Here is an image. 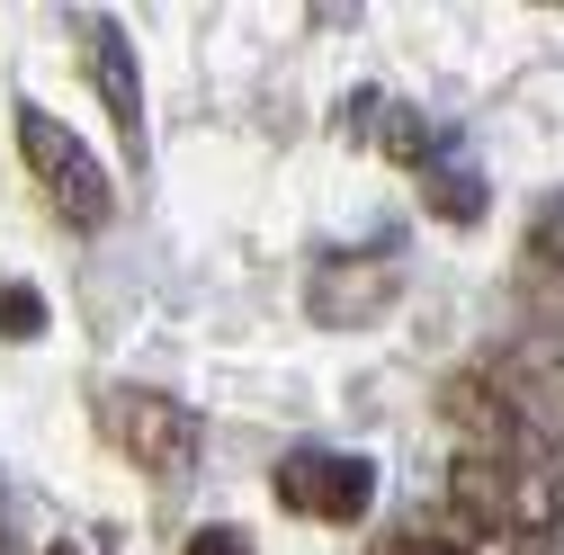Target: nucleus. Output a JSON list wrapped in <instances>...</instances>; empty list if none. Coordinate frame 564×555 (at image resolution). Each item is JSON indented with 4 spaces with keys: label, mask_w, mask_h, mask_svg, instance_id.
I'll return each instance as SVG.
<instances>
[{
    "label": "nucleus",
    "mask_w": 564,
    "mask_h": 555,
    "mask_svg": "<svg viewBox=\"0 0 564 555\" xmlns=\"http://www.w3.org/2000/svg\"><path fill=\"white\" fill-rule=\"evenodd\" d=\"M529 269L538 278H564V188L538 197V216H529Z\"/></svg>",
    "instance_id": "nucleus-10"
},
{
    "label": "nucleus",
    "mask_w": 564,
    "mask_h": 555,
    "mask_svg": "<svg viewBox=\"0 0 564 555\" xmlns=\"http://www.w3.org/2000/svg\"><path fill=\"white\" fill-rule=\"evenodd\" d=\"M431 537L448 555H555L564 546V466L538 448H457L440 475Z\"/></svg>",
    "instance_id": "nucleus-1"
},
{
    "label": "nucleus",
    "mask_w": 564,
    "mask_h": 555,
    "mask_svg": "<svg viewBox=\"0 0 564 555\" xmlns=\"http://www.w3.org/2000/svg\"><path fill=\"white\" fill-rule=\"evenodd\" d=\"M19 162H28L36 197H45L73 233H99V225L117 216V179H108V162H99L54 108H36V99H19Z\"/></svg>",
    "instance_id": "nucleus-2"
},
{
    "label": "nucleus",
    "mask_w": 564,
    "mask_h": 555,
    "mask_svg": "<svg viewBox=\"0 0 564 555\" xmlns=\"http://www.w3.org/2000/svg\"><path fill=\"white\" fill-rule=\"evenodd\" d=\"M394 287H403L394 260H377V269H368V260H332L323 287H314V314H323V323H377V305H386Z\"/></svg>",
    "instance_id": "nucleus-8"
},
{
    "label": "nucleus",
    "mask_w": 564,
    "mask_h": 555,
    "mask_svg": "<svg viewBox=\"0 0 564 555\" xmlns=\"http://www.w3.org/2000/svg\"><path fill=\"white\" fill-rule=\"evenodd\" d=\"M188 555H251V537L216 520V529H188Z\"/></svg>",
    "instance_id": "nucleus-14"
},
{
    "label": "nucleus",
    "mask_w": 564,
    "mask_h": 555,
    "mask_svg": "<svg viewBox=\"0 0 564 555\" xmlns=\"http://www.w3.org/2000/svg\"><path fill=\"white\" fill-rule=\"evenodd\" d=\"M431 216L475 225V216H484V179H475V171H440V179H431Z\"/></svg>",
    "instance_id": "nucleus-11"
},
{
    "label": "nucleus",
    "mask_w": 564,
    "mask_h": 555,
    "mask_svg": "<svg viewBox=\"0 0 564 555\" xmlns=\"http://www.w3.org/2000/svg\"><path fill=\"white\" fill-rule=\"evenodd\" d=\"M269 493L288 511H305V520H323V529H349V520H368V502H377V466L349 457V448H296V457H278Z\"/></svg>",
    "instance_id": "nucleus-4"
},
{
    "label": "nucleus",
    "mask_w": 564,
    "mask_h": 555,
    "mask_svg": "<svg viewBox=\"0 0 564 555\" xmlns=\"http://www.w3.org/2000/svg\"><path fill=\"white\" fill-rule=\"evenodd\" d=\"M45 555H82V546H45Z\"/></svg>",
    "instance_id": "nucleus-15"
},
{
    "label": "nucleus",
    "mask_w": 564,
    "mask_h": 555,
    "mask_svg": "<svg viewBox=\"0 0 564 555\" xmlns=\"http://www.w3.org/2000/svg\"><path fill=\"white\" fill-rule=\"evenodd\" d=\"M440 422H448L466 448H538L529 412H520V394H511V377H502V350L466 359V368L440 385ZM538 457H546V448H538Z\"/></svg>",
    "instance_id": "nucleus-5"
},
{
    "label": "nucleus",
    "mask_w": 564,
    "mask_h": 555,
    "mask_svg": "<svg viewBox=\"0 0 564 555\" xmlns=\"http://www.w3.org/2000/svg\"><path fill=\"white\" fill-rule=\"evenodd\" d=\"M82 54H90V81H99V99H108V117H117L126 162H144L153 134H144V81H134V45H126V28H117L108 10H90V19H82Z\"/></svg>",
    "instance_id": "nucleus-6"
},
{
    "label": "nucleus",
    "mask_w": 564,
    "mask_h": 555,
    "mask_svg": "<svg viewBox=\"0 0 564 555\" xmlns=\"http://www.w3.org/2000/svg\"><path fill=\"white\" fill-rule=\"evenodd\" d=\"M349 126H359V144H377V153H386V162H403V171H421V162H431V126H421L403 99H386V90H359Z\"/></svg>",
    "instance_id": "nucleus-9"
},
{
    "label": "nucleus",
    "mask_w": 564,
    "mask_h": 555,
    "mask_svg": "<svg viewBox=\"0 0 564 555\" xmlns=\"http://www.w3.org/2000/svg\"><path fill=\"white\" fill-rule=\"evenodd\" d=\"M99 431H108V448H117L134 475L180 483V475L197 466V412H188L180 394H162V385H108V394H99Z\"/></svg>",
    "instance_id": "nucleus-3"
},
{
    "label": "nucleus",
    "mask_w": 564,
    "mask_h": 555,
    "mask_svg": "<svg viewBox=\"0 0 564 555\" xmlns=\"http://www.w3.org/2000/svg\"><path fill=\"white\" fill-rule=\"evenodd\" d=\"M36 331H45V296L28 278H10V287H0V340H36Z\"/></svg>",
    "instance_id": "nucleus-12"
},
{
    "label": "nucleus",
    "mask_w": 564,
    "mask_h": 555,
    "mask_svg": "<svg viewBox=\"0 0 564 555\" xmlns=\"http://www.w3.org/2000/svg\"><path fill=\"white\" fill-rule=\"evenodd\" d=\"M502 377L529 412V431L546 457H564V340H520V350H502Z\"/></svg>",
    "instance_id": "nucleus-7"
},
{
    "label": "nucleus",
    "mask_w": 564,
    "mask_h": 555,
    "mask_svg": "<svg viewBox=\"0 0 564 555\" xmlns=\"http://www.w3.org/2000/svg\"><path fill=\"white\" fill-rule=\"evenodd\" d=\"M368 555H448V546L431 537V520H403V529H386V537H368Z\"/></svg>",
    "instance_id": "nucleus-13"
}]
</instances>
